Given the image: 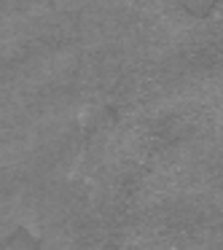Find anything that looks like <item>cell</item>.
<instances>
[{"instance_id":"1","label":"cell","mask_w":223,"mask_h":250,"mask_svg":"<svg viewBox=\"0 0 223 250\" xmlns=\"http://www.w3.org/2000/svg\"><path fill=\"white\" fill-rule=\"evenodd\" d=\"M212 3H215V0H185V8H188L191 14H196V17H204L212 8Z\"/></svg>"}]
</instances>
